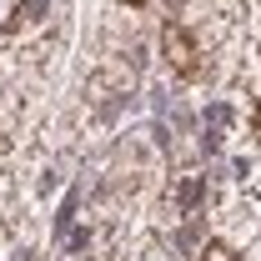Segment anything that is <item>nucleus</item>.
<instances>
[{
	"label": "nucleus",
	"instance_id": "1",
	"mask_svg": "<svg viewBox=\"0 0 261 261\" xmlns=\"http://www.w3.org/2000/svg\"><path fill=\"white\" fill-rule=\"evenodd\" d=\"M161 56H166V65H171L181 81H196V75H201V45L191 40V31H186L181 20H166L161 25Z\"/></svg>",
	"mask_w": 261,
	"mask_h": 261
},
{
	"label": "nucleus",
	"instance_id": "4",
	"mask_svg": "<svg viewBox=\"0 0 261 261\" xmlns=\"http://www.w3.org/2000/svg\"><path fill=\"white\" fill-rule=\"evenodd\" d=\"M126 5H136V10H141V5H146V0H126Z\"/></svg>",
	"mask_w": 261,
	"mask_h": 261
},
{
	"label": "nucleus",
	"instance_id": "3",
	"mask_svg": "<svg viewBox=\"0 0 261 261\" xmlns=\"http://www.w3.org/2000/svg\"><path fill=\"white\" fill-rule=\"evenodd\" d=\"M201 261H241V256L231 251L226 241H206V251H201Z\"/></svg>",
	"mask_w": 261,
	"mask_h": 261
},
{
	"label": "nucleus",
	"instance_id": "2",
	"mask_svg": "<svg viewBox=\"0 0 261 261\" xmlns=\"http://www.w3.org/2000/svg\"><path fill=\"white\" fill-rule=\"evenodd\" d=\"M45 5H50V0H20V5L10 10V20H5V35H15V31H25V25H35V20L45 15Z\"/></svg>",
	"mask_w": 261,
	"mask_h": 261
}]
</instances>
